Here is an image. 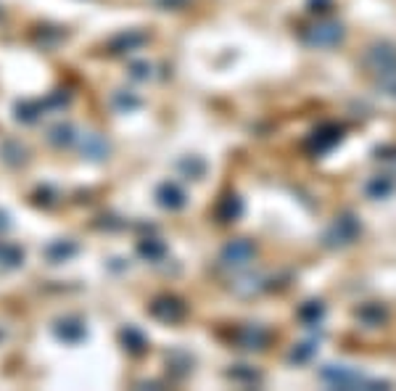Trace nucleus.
<instances>
[{"label": "nucleus", "mask_w": 396, "mask_h": 391, "mask_svg": "<svg viewBox=\"0 0 396 391\" xmlns=\"http://www.w3.org/2000/svg\"><path fill=\"white\" fill-rule=\"evenodd\" d=\"M365 66L381 77H396V48L391 45H372L365 53Z\"/></svg>", "instance_id": "1"}, {"label": "nucleus", "mask_w": 396, "mask_h": 391, "mask_svg": "<svg viewBox=\"0 0 396 391\" xmlns=\"http://www.w3.org/2000/svg\"><path fill=\"white\" fill-rule=\"evenodd\" d=\"M322 378L330 381L333 386H341V389H354V386H367V383H370L362 373L351 370V367H344V365L325 367V370H322Z\"/></svg>", "instance_id": "2"}, {"label": "nucleus", "mask_w": 396, "mask_h": 391, "mask_svg": "<svg viewBox=\"0 0 396 391\" xmlns=\"http://www.w3.org/2000/svg\"><path fill=\"white\" fill-rule=\"evenodd\" d=\"M304 40H307L310 45H317V48H328V45H335V43L344 40V26L341 24H317L304 35Z\"/></svg>", "instance_id": "3"}, {"label": "nucleus", "mask_w": 396, "mask_h": 391, "mask_svg": "<svg viewBox=\"0 0 396 391\" xmlns=\"http://www.w3.org/2000/svg\"><path fill=\"white\" fill-rule=\"evenodd\" d=\"M359 225L354 222V217H341L338 222L333 225V230L328 233V243L330 246H344V243H351L357 238Z\"/></svg>", "instance_id": "4"}, {"label": "nucleus", "mask_w": 396, "mask_h": 391, "mask_svg": "<svg viewBox=\"0 0 396 391\" xmlns=\"http://www.w3.org/2000/svg\"><path fill=\"white\" fill-rule=\"evenodd\" d=\"M251 254H254V246L248 243V240H233L227 249H224V262L227 265H246L248 259H251Z\"/></svg>", "instance_id": "5"}, {"label": "nucleus", "mask_w": 396, "mask_h": 391, "mask_svg": "<svg viewBox=\"0 0 396 391\" xmlns=\"http://www.w3.org/2000/svg\"><path fill=\"white\" fill-rule=\"evenodd\" d=\"M391 188H394V183H391L388 177H378V180H372L370 183L372 196H386V193H391Z\"/></svg>", "instance_id": "6"}]
</instances>
